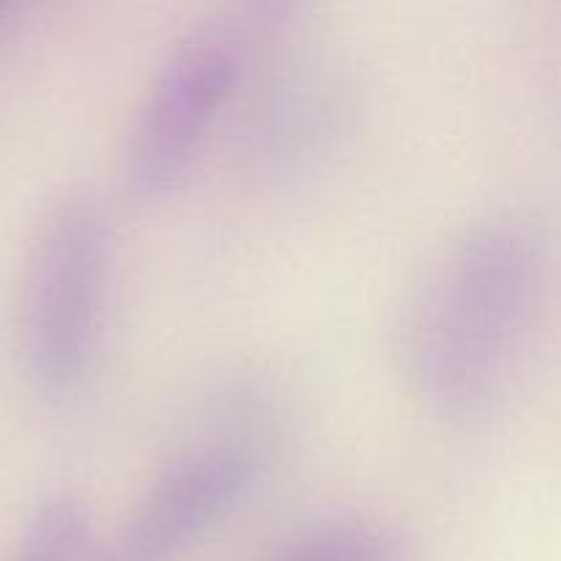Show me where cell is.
<instances>
[{
    "mask_svg": "<svg viewBox=\"0 0 561 561\" xmlns=\"http://www.w3.org/2000/svg\"><path fill=\"white\" fill-rule=\"evenodd\" d=\"M551 285V252L531 222L496 214L460 230L405 305L400 365L411 392L455 420L493 409L535 348Z\"/></svg>",
    "mask_w": 561,
    "mask_h": 561,
    "instance_id": "1",
    "label": "cell"
},
{
    "mask_svg": "<svg viewBox=\"0 0 561 561\" xmlns=\"http://www.w3.org/2000/svg\"><path fill=\"white\" fill-rule=\"evenodd\" d=\"M115 272L113 211L93 186L69 184L38 214L22 257L14 337L44 394H69L96 359Z\"/></svg>",
    "mask_w": 561,
    "mask_h": 561,
    "instance_id": "2",
    "label": "cell"
},
{
    "mask_svg": "<svg viewBox=\"0 0 561 561\" xmlns=\"http://www.w3.org/2000/svg\"><path fill=\"white\" fill-rule=\"evenodd\" d=\"M252 55V27L236 16L201 22L170 47L126 137L124 179L137 201H164L184 184L239 93Z\"/></svg>",
    "mask_w": 561,
    "mask_h": 561,
    "instance_id": "3",
    "label": "cell"
},
{
    "mask_svg": "<svg viewBox=\"0 0 561 561\" xmlns=\"http://www.w3.org/2000/svg\"><path fill=\"white\" fill-rule=\"evenodd\" d=\"M257 474V449L241 438L184 449L85 561H179L244 504Z\"/></svg>",
    "mask_w": 561,
    "mask_h": 561,
    "instance_id": "4",
    "label": "cell"
},
{
    "mask_svg": "<svg viewBox=\"0 0 561 561\" xmlns=\"http://www.w3.org/2000/svg\"><path fill=\"white\" fill-rule=\"evenodd\" d=\"M268 561H403V553L387 526L343 513L296 531Z\"/></svg>",
    "mask_w": 561,
    "mask_h": 561,
    "instance_id": "5",
    "label": "cell"
},
{
    "mask_svg": "<svg viewBox=\"0 0 561 561\" xmlns=\"http://www.w3.org/2000/svg\"><path fill=\"white\" fill-rule=\"evenodd\" d=\"M91 551V513L69 491L44 496L27 515L5 561H85Z\"/></svg>",
    "mask_w": 561,
    "mask_h": 561,
    "instance_id": "6",
    "label": "cell"
},
{
    "mask_svg": "<svg viewBox=\"0 0 561 561\" xmlns=\"http://www.w3.org/2000/svg\"><path fill=\"white\" fill-rule=\"evenodd\" d=\"M5 9H9V0H0V16L5 14Z\"/></svg>",
    "mask_w": 561,
    "mask_h": 561,
    "instance_id": "7",
    "label": "cell"
}]
</instances>
